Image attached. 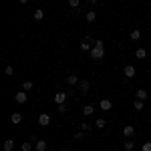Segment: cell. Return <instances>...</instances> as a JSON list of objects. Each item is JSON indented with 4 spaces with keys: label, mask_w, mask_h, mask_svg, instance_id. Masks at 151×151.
<instances>
[{
    "label": "cell",
    "mask_w": 151,
    "mask_h": 151,
    "mask_svg": "<svg viewBox=\"0 0 151 151\" xmlns=\"http://www.w3.org/2000/svg\"><path fill=\"white\" fill-rule=\"evenodd\" d=\"M83 137H85V131H77L75 133V139L77 141H83Z\"/></svg>",
    "instance_id": "cell-26"
},
{
    "label": "cell",
    "mask_w": 151,
    "mask_h": 151,
    "mask_svg": "<svg viewBox=\"0 0 151 151\" xmlns=\"http://www.w3.org/2000/svg\"><path fill=\"white\" fill-rule=\"evenodd\" d=\"M35 18H36V20H42V18H45V10L36 8V10H35Z\"/></svg>",
    "instance_id": "cell-21"
},
{
    "label": "cell",
    "mask_w": 151,
    "mask_h": 151,
    "mask_svg": "<svg viewBox=\"0 0 151 151\" xmlns=\"http://www.w3.org/2000/svg\"><path fill=\"white\" fill-rule=\"evenodd\" d=\"M79 4H81V0H69V6H70V8H79Z\"/></svg>",
    "instance_id": "cell-25"
},
{
    "label": "cell",
    "mask_w": 151,
    "mask_h": 151,
    "mask_svg": "<svg viewBox=\"0 0 151 151\" xmlns=\"http://www.w3.org/2000/svg\"><path fill=\"white\" fill-rule=\"evenodd\" d=\"M65 93L69 95V97H73V95H75V89H73V87H69V89H67V91H65Z\"/></svg>",
    "instance_id": "cell-31"
},
{
    "label": "cell",
    "mask_w": 151,
    "mask_h": 151,
    "mask_svg": "<svg viewBox=\"0 0 151 151\" xmlns=\"http://www.w3.org/2000/svg\"><path fill=\"white\" fill-rule=\"evenodd\" d=\"M38 125H42V127L50 125V115H48V113H42V115H38Z\"/></svg>",
    "instance_id": "cell-6"
},
{
    "label": "cell",
    "mask_w": 151,
    "mask_h": 151,
    "mask_svg": "<svg viewBox=\"0 0 151 151\" xmlns=\"http://www.w3.org/2000/svg\"><path fill=\"white\" fill-rule=\"evenodd\" d=\"M141 149L143 151H151V141H145V143L141 145Z\"/></svg>",
    "instance_id": "cell-27"
},
{
    "label": "cell",
    "mask_w": 151,
    "mask_h": 151,
    "mask_svg": "<svg viewBox=\"0 0 151 151\" xmlns=\"http://www.w3.org/2000/svg\"><path fill=\"white\" fill-rule=\"evenodd\" d=\"M32 141H35V139L24 141V143H22V151H30V149H32Z\"/></svg>",
    "instance_id": "cell-22"
},
{
    "label": "cell",
    "mask_w": 151,
    "mask_h": 151,
    "mask_svg": "<svg viewBox=\"0 0 151 151\" xmlns=\"http://www.w3.org/2000/svg\"><path fill=\"white\" fill-rule=\"evenodd\" d=\"M135 57L137 58H145L147 57V50H145V48H137V50H135Z\"/></svg>",
    "instance_id": "cell-16"
},
{
    "label": "cell",
    "mask_w": 151,
    "mask_h": 151,
    "mask_svg": "<svg viewBox=\"0 0 151 151\" xmlns=\"http://www.w3.org/2000/svg\"><path fill=\"white\" fill-rule=\"evenodd\" d=\"M139 38H141V30H139V28L131 30V40H139Z\"/></svg>",
    "instance_id": "cell-15"
},
{
    "label": "cell",
    "mask_w": 151,
    "mask_h": 151,
    "mask_svg": "<svg viewBox=\"0 0 151 151\" xmlns=\"http://www.w3.org/2000/svg\"><path fill=\"white\" fill-rule=\"evenodd\" d=\"M135 95H137V99H139V101H145V99H147V91H145V89H139Z\"/></svg>",
    "instance_id": "cell-13"
},
{
    "label": "cell",
    "mask_w": 151,
    "mask_h": 151,
    "mask_svg": "<svg viewBox=\"0 0 151 151\" xmlns=\"http://www.w3.org/2000/svg\"><path fill=\"white\" fill-rule=\"evenodd\" d=\"M32 87H35V85H32V81H24L22 83V89H24V91H32Z\"/></svg>",
    "instance_id": "cell-23"
},
{
    "label": "cell",
    "mask_w": 151,
    "mask_h": 151,
    "mask_svg": "<svg viewBox=\"0 0 151 151\" xmlns=\"http://www.w3.org/2000/svg\"><path fill=\"white\" fill-rule=\"evenodd\" d=\"M135 73H137V70H135V67H133V65H127V67H125V70H123L125 79H133V77H135Z\"/></svg>",
    "instance_id": "cell-5"
},
{
    "label": "cell",
    "mask_w": 151,
    "mask_h": 151,
    "mask_svg": "<svg viewBox=\"0 0 151 151\" xmlns=\"http://www.w3.org/2000/svg\"><path fill=\"white\" fill-rule=\"evenodd\" d=\"M79 77H77V75H69V77H67V85H69V87H75V85H79Z\"/></svg>",
    "instance_id": "cell-10"
},
{
    "label": "cell",
    "mask_w": 151,
    "mask_h": 151,
    "mask_svg": "<svg viewBox=\"0 0 151 151\" xmlns=\"http://www.w3.org/2000/svg\"><path fill=\"white\" fill-rule=\"evenodd\" d=\"M93 47H95V45H93V40H91L89 36H85V38L81 40V48H83V50H91Z\"/></svg>",
    "instance_id": "cell-4"
},
{
    "label": "cell",
    "mask_w": 151,
    "mask_h": 151,
    "mask_svg": "<svg viewBox=\"0 0 151 151\" xmlns=\"http://www.w3.org/2000/svg\"><path fill=\"white\" fill-rule=\"evenodd\" d=\"M87 2H89V4H97V0H87Z\"/></svg>",
    "instance_id": "cell-32"
},
{
    "label": "cell",
    "mask_w": 151,
    "mask_h": 151,
    "mask_svg": "<svg viewBox=\"0 0 151 151\" xmlns=\"http://www.w3.org/2000/svg\"><path fill=\"white\" fill-rule=\"evenodd\" d=\"M93 111H95V109H93V105H85V107H83V115H87V117H89V115H93Z\"/></svg>",
    "instance_id": "cell-12"
},
{
    "label": "cell",
    "mask_w": 151,
    "mask_h": 151,
    "mask_svg": "<svg viewBox=\"0 0 151 151\" xmlns=\"http://www.w3.org/2000/svg\"><path fill=\"white\" fill-rule=\"evenodd\" d=\"M18 2H20V4H26V2H28V0H18Z\"/></svg>",
    "instance_id": "cell-33"
},
{
    "label": "cell",
    "mask_w": 151,
    "mask_h": 151,
    "mask_svg": "<svg viewBox=\"0 0 151 151\" xmlns=\"http://www.w3.org/2000/svg\"><path fill=\"white\" fill-rule=\"evenodd\" d=\"M133 135H135V127H133V125H125V127H123V137H125V139H131Z\"/></svg>",
    "instance_id": "cell-3"
},
{
    "label": "cell",
    "mask_w": 151,
    "mask_h": 151,
    "mask_svg": "<svg viewBox=\"0 0 151 151\" xmlns=\"http://www.w3.org/2000/svg\"><path fill=\"white\" fill-rule=\"evenodd\" d=\"M91 127H93L91 123H81V131H89Z\"/></svg>",
    "instance_id": "cell-28"
},
{
    "label": "cell",
    "mask_w": 151,
    "mask_h": 151,
    "mask_svg": "<svg viewBox=\"0 0 151 151\" xmlns=\"http://www.w3.org/2000/svg\"><path fill=\"white\" fill-rule=\"evenodd\" d=\"M139 151H143V149H139Z\"/></svg>",
    "instance_id": "cell-34"
},
{
    "label": "cell",
    "mask_w": 151,
    "mask_h": 151,
    "mask_svg": "<svg viewBox=\"0 0 151 151\" xmlns=\"http://www.w3.org/2000/svg\"><path fill=\"white\" fill-rule=\"evenodd\" d=\"M58 113H67V105H65V103L58 105Z\"/></svg>",
    "instance_id": "cell-29"
},
{
    "label": "cell",
    "mask_w": 151,
    "mask_h": 151,
    "mask_svg": "<svg viewBox=\"0 0 151 151\" xmlns=\"http://www.w3.org/2000/svg\"><path fill=\"white\" fill-rule=\"evenodd\" d=\"M67 97H69V95L65 93V91H60V93L55 95V103H57V105H63L65 101H67Z\"/></svg>",
    "instance_id": "cell-8"
},
{
    "label": "cell",
    "mask_w": 151,
    "mask_h": 151,
    "mask_svg": "<svg viewBox=\"0 0 151 151\" xmlns=\"http://www.w3.org/2000/svg\"><path fill=\"white\" fill-rule=\"evenodd\" d=\"M99 107H101L103 111H111V109H113V103H111L109 99H101V101H99Z\"/></svg>",
    "instance_id": "cell-7"
},
{
    "label": "cell",
    "mask_w": 151,
    "mask_h": 151,
    "mask_svg": "<svg viewBox=\"0 0 151 151\" xmlns=\"http://www.w3.org/2000/svg\"><path fill=\"white\" fill-rule=\"evenodd\" d=\"M36 151H47V141H36Z\"/></svg>",
    "instance_id": "cell-17"
},
{
    "label": "cell",
    "mask_w": 151,
    "mask_h": 151,
    "mask_svg": "<svg viewBox=\"0 0 151 151\" xmlns=\"http://www.w3.org/2000/svg\"><path fill=\"white\" fill-rule=\"evenodd\" d=\"M12 149H14V141L6 139V141H4V151H12Z\"/></svg>",
    "instance_id": "cell-14"
},
{
    "label": "cell",
    "mask_w": 151,
    "mask_h": 151,
    "mask_svg": "<svg viewBox=\"0 0 151 151\" xmlns=\"http://www.w3.org/2000/svg\"><path fill=\"white\" fill-rule=\"evenodd\" d=\"M91 52V58L93 60H101V58L105 57V45H103V40H95V47L89 50Z\"/></svg>",
    "instance_id": "cell-1"
},
{
    "label": "cell",
    "mask_w": 151,
    "mask_h": 151,
    "mask_svg": "<svg viewBox=\"0 0 151 151\" xmlns=\"http://www.w3.org/2000/svg\"><path fill=\"white\" fill-rule=\"evenodd\" d=\"M95 20H97V12H87V22H95Z\"/></svg>",
    "instance_id": "cell-19"
},
{
    "label": "cell",
    "mask_w": 151,
    "mask_h": 151,
    "mask_svg": "<svg viewBox=\"0 0 151 151\" xmlns=\"http://www.w3.org/2000/svg\"><path fill=\"white\" fill-rule=\"evenodd\" d=\"M79 91H81L83 95L89 93V91H91V83H89V81H81V83H79Z\"/></svg>",
    "instance_id": "cell-9"
},
{
    "label": "cell",
    "mask_w": 151,
    "mask_h": 151,
    "mask_svg": "<svg viewBox=\"0 0 151 151\" xmlns=\"http://www.w3.org/2000/svg\"><path fill=\"white\" fill-rule=\"evenodd\" d=\"M105 125H107V121H105L103 117H101V119H97V121H95V127H97V129H103Z\"/></svg>",
    "instance_id": "cell-20"
},
{
    "label": "cell",
    "mask_w": 151,
    "mask_h": 151,
    "mask_svg": "<svg viewBox=\"0 0 151 151\" xmlns=\"http://www.w3.org/2000/svg\"><path fill=\"white\" fill-rule=\"evenodd\" d=\"M133 109H137V111H141V109H143V101H139V99H137V101L133 103Z\"/></svg>",
    "instance_id": "cell-24"
},
{
    "label": "cell",
    "mask_w": 151,
    "mask_h": 151,
    "mask_svg": "<svg viewBox=\"0 0 151 151\" xmlns=\"http://www.w3.org/2000/svg\"><path fill=\"white\" fill-rule=\"evenodd\" d=\"M125 151H135V143H133L131 139L125 141Z\"/></svg>",
    "instance_id": "cell-18"
},
{
    "label": "cell",
    "mask_w": 151,
    "mask_h": 151,
    "mask_svg": "<svg viewBox=\"0 0 151 151\" xmlns=\"http://www.w3.org/2000/svg\"><path fill=\"white\" fill-rule=\"evenodd\" d=\"M4 73H6V75H14V69H12L10 65H8V67H6V69H4Z\"/></svg>",
    "instance_id": "cell-30"
},
{
    "label": "cell",
    "mask_w": 151,
    "mask_h": 151,
    "mask_svg": "<svg viewBox=\"0 0 151 151\" xmlns=\"http://www.w3.org/2000/svg\"><path fill=\"white\" fill-rule=\"evenodd\" d=\"M14 101H16L18 105H24L26 101H28V91H24V89H22L20 93H16V95H14Z\"/></svg>",
    "instance_id": "cell-2"
},
{
    "label": "cell",
    "mask_w": 151,
    "mask_h": 151,
    "mask_svg": "<svg viewBox=\"0 0 151 151\" xmlns=\"http://www.w3.org/2000/svg\"><path fill=\"white\" fill-rule=\"evenodd\" d=\"M20 121H22V115H20L18 111H14V113H12V123H14V125H18Z\"/></svg>",
    "instance_id": "cell-11"
}]
</instances>
